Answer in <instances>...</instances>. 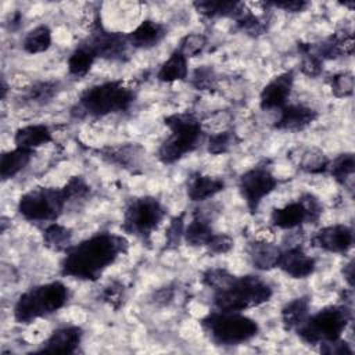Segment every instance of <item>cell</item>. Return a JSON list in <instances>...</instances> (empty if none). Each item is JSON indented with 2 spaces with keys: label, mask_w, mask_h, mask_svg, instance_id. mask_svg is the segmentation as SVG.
I'll list each match as a JSON object with an SVG mask.
<instances>
[{
  "label": "cell",
  "mask_w": 355,
  "mask_h": 355,
  "mask_svg": "<svg viewBox=\"0 0 355 355\" xmlns=\"http://www.w3.org/2000/svg\"><path fill=\"white\" fill-rule=\"evenodd\" d=\"M62 193L67 202L76 201L85 198L90 193V186L82 176H72L62 187Z\"/></svg>",
  "instance_id": "cell-43"
},
{
  "label": "cell",
  "mask_w": 355,
  "mask_h": 355,
  "mask_svg": "<svg viewBox=\"0 0 355 355\" xmlns=\"http://www.w3.org/2000/svg\"><path fill=\"white\" fill-rule=\"evenodd\" d=\"M354 36L351 32L340 31L324 39L313 51L320 60H334L341 55L352 54Z\"/></svg>",
  "instance_id": "cell-21"
},
{
  "label": "cell",
  "mask_w": 355,
  "mask_h": 355,
  "mask_svg": "<svg viewBox=\"0 0 355 355\" xmlns=\"http://www.w3.org/2000/svg\"><path fill=\"white\" fill-rule=\"evenodd\" d=\"M354 233L345 225H330L319 229L311 237V245L326 252L345 254L352 248Z\"/></svg>",
  "instance_id": "cell-13"
},
{
  "label": "cell",
  "mask_w": 355,
  "mask_h": 355,
  "mask_svg": "<svg viewBox=\"0 0 355 355\" xmlns=\"http://www.w3.org/2000/svg\"><path fill=\"white\" fill-rule=\"evenodd\" d=\"M233 19L236 21L237 28L250 36H259L266 31V21L259 15H255L250 8L245 7L244 3Z\"/></svg>",
  "instance_id": "cell-34"
},
{
  "label": "cell",
  "mask_w": 355,
  "mask_h": 355,
  "mask_svg": "<svg viewBox=\"0 0 355 355\" xmlns=\"http://www.w3.org/2000/svg\"><path fill=\"white\" fill-rule=\"evenodd\" d=\"M126 251L128 240L123 236L108 232L96 233L65 251L61 275L94 282Z\"/></svg>",
  "instance_id": "cell-1"
},
{
  "label": "cell",
  "mask_w": 355,
  "mask_h": 355,
  "mask_svg": "<svg viewBox=\"0 0 355 355\" xmlns=\"http://www.w3.org/2000/svg\"><path fill=\"white\" fill-rule=\"evenodd\" d=\"M58 92V83L57 82H36L33 83L25 97L28 101L33 103V104H46L49 101H51V98L57 94Z\"/></svg>",
  "instance_id": "cell-36"
},
{
  "label": "cell",
  "mask_w": 355,
  "mask_h": 355,
  "mask_svg": "<svg viewBox=\"0 0 355 355\" xmlns=\"http://www.w3.org/2000/svg\"><path fill=\"white\" fill-rule=\"evenodd\" d=\"M327 172L333 176L340 184H347L352 179L355 172V157L352 153L340 154L337 158L330 161Z\"/></svg>",
  "instance_id": "cell-33"
},
{
  "label": "cell",
  "mask_w": 355,
  "mask_h": 355,
  "mask_svg": "<svg viewBox=\"0 0 355 355\" xmlns=\"http://www.w3.org/2000/svg\"><path fill=\"white\" fill-rule=\"evenodd\" d=\"M189 68H187V58L182 55L178 50H175L168 60L162 62L159 71L157 73L158 80L165 83H172L178 80H183L187 78Z\"/></svg>",
  "instance_id": "cell-28"
},
{
  "label": "cell",
  "mask_w": 355,
  "mask_h": 355,
  "mask_svg": "<svg viewBox=\"0 0 355 355\" xmlns=\"http://www.w3.org/2000/svg\"><path fill=\"white\" fill-rule=\"evenodd\" d=\"M318 118V112L302 104H286L279 110V116L275 122V128L279 130L298 132L308 128Z\"/></svg>",
  "instance_id": "cell-16"
},
{
  "label": "cell",
  "mask_w": 355,
  "mask_h": 355,
  "mask_svg": "<svg viewBox=\"0 0 355 355\" xmlns=\"http://www.w3.org/2000/svg\"><path fill=\"white\" fill-rule=\"evenodd\" d=\"M214 234L215 232L209 220L198 214L186 225L183 240L191 247H205Z\"/></svg>",
  "instance_id": "cell-26"
},
{
  "label": "cell",
  "mask_w": 355,
  "mask_h": 355,
  "mask_svg": "<svg viewBox=\"0 0 355 355\" xmlns=\"http://www.w3.org/2000/svg\"><path fill=\"white\" fill-rule=\"evenodd\" d=\"M322 212L323 205L320 200L311 193H305L297 201L275 208L270 214V223L275 227L290 230L302 223H316L322 216Z\"/></svg>",
  "instance_id": "cell-10"
},
{
  "label": "cell",
  "mask_w": 355,
  "mask_h": 355,
  "mask_svg": "<svg viewBox=\"0 0 355 355\" xmlns=\"http://www.w3.org/2000/svg\"><path fill=\"white\" fill-rule=\"evenodd\" d=\"M352 319V311L344 305H330L313 315H309L305 322L297 327L298 337L309 344H323L341 338V334L347 329Z\"/></svg>",
  "instance_id": "cell-7"
},
{
  "label": "cell",
  "mask_w": 355,
  "mask_h": 355,
  "mask_svg": "<svg viewBox=\"0 0 355 355\" xmlns=\"http://www.w3.org/2000/svg\"><path fill=\"white\" fill-rule=\"evenodd\" d=\"M43 243L53 251L65 252L72 247V232L57 222H51L43 230Z\"/></svg>",
  "instance_id": "cell-29"
},
{
  "label": "cell",
  "mask_w": 355,
  "mask_h": 355,
  "mask_svg": "<svg viewBox=\"0 0 355 355\" xmlns=\"http://www.w3.org/2000/svg\"><path fill=\"white\" fill-rule=\"evenodd\" d=\"M247 254L255 269L270 270L273 268H277L282 250L273 243L265 240H255L248 244Z\"/></svg>",
  "instance_id": "cell-20"
},
{
  "label": "cell",
  "mask_w": 355,
  "mask_h": 355,
  "mask_svg": "<svg viewBox=\"0 0 355 355\" xmlns=\"http://www.w3.org/2000/svg\"><path fill=\"white\" fill-rule=\"evenodd\" d=\"M166 215L165 207L151 196L132 198L125 208L122 229L143 241L148 240Z\"/></svg>",
  "instance_id": "cell-8"
},
{
  "label": "cell",
  "mask_w": 355,
  "mask_h": 355,
  "mask_svg": "<svg viewBox=\"0 0 355 355\" xmlns=\"http://www.w3.org/2000/svg\"><path fill=\"white\" fill-rule=\"evenodd\" d=\"M343 276H344V280L348 283V286L352 287L354 286V262L352 261L344 265Z\"/></svg>",
  "instance_id": "cell-49"
},
{
  "label": "cell",
  "mask_w": 355,
  "mask_h": 355,
  "mask_svg": "<svg viewBox=\"0 0 355 355\" xmlns=\"http://www.w3.org/2000/svg\"><path fill=\"white\" fill-rule=\"evenodd\" d=\"M319 345H320V352L327 354V355L352 354V349L349 348V345L341 338L330 341V343H323V344H319Z\"/></svg>",
  "instance_id": "cell-46"
},
{
  "label": "cell",
  "mask_w": 355,
  "mask_h": 355,
  "mask_svg": "<svg viewBox=\"0 0 355 355\" xmlns=\"http://www.w3.org/2000/svg\"><path fill=\"white\" fill-rule=\"evenodd\" d=\"M33 151L15 147L14 150L6 151L0 159V175L3 180L12 179L17 176L32 159Z\"/></svg>",
  "instance_id": "cell-24"
},
{
  "label": "cell",
  "mask_w": 355,
  "mask_h": 355,
  "mask_svg": "<svg viewBox=\"0 0 355 355\" xmlns=\"http://www.w3.org/2000/svg\"><path fill=\"white\" fill-rule=\"evenodd\" d=\"M96 58L97 57L93 54V51L89 47H86L83 43H80L68 57V61H67L68 72L72 76L83 78L93 67Z\"/></svg>",
  "instance_id": "cell-30"
},
{
  "label": "cell",
  "mask_w": 355,
  "mask_h": 355,
  "mask_svg": "<svg viewBox=\"0 0 355 355\" xmlns=\"http://www.w3.org/2000/svg\"><path fill=\"white\" fill-rule=\"evenodd\" d=\"M100 157L108 162L116 164L122 168H136L141 155V148L136 144H125L119 147H107L100 151Z\"/></svg>",
  "instance_id": "cell-27"
},
{
  "label": "cell",
  "mask_w": 355,
  "mask_h": 355,
  "mask_svg": "<svg viewBox=\"0 0 355 355\" xmlns=\"http://www.w3.org/2000/svg\"><path fill=\"white\" fill-rule=\"evenodd\" d=\"M6 94H7V85H6V80L1 79V98L3 100L6 98Z\"/></svg>",
  "instance_id": "cell-50"
},
{
  "label": "cell",
  "mask_w": 355,
  "mask_h": 355,
  "mask_svg": "<svg viewBox=\"0 0 355 355\" xmlns=\"http://www.w3.org/2000/svg\"><path fill=\"white\" fill-rule=\"evenodd\" d=\"M205 336L216 345H240L252 340L258 331V323L241 312L214 311L200 320Z\"/></svg>",
  "instance_id": "cell-5"
},
{
  "label": "cell",
  "mask_w": 355,
  "mask_h": 355,
  "mask_svg": "<svg viewBox=\"0 0 355 355\" xmlns=\"http://www.w3.org/2000/svg\"><path fill=\"white\" fill-rule=\"evenodd\" d=\"M133 101L135 93L122 80H108L87 87L80 94L75 110L87 116L101 118L129 110Z\"/></svg>",
  "instance_id": "cell-4"
},
{
  "label": "cell",
  "mask_w": 355,
  "mask_h": 355,
  "mask_svg": "<svg viewBox=\"0 0 355 355\" xmlns=\"http://www.w3.org/2000/svg\"><path fill=\"white\" fill-rule=\"evenodd\" d=\"M69 300V290L62 282H50L32 287L22 293L14 304V320L29 324L40 318H46L62 306Z\"/></svg>",
  "instance_id": "cell-2"
},
{
  "label": "cell",
  "mask_w": 355,
  "mask_h": 355,
  "mask_svg": "<svg viewBox=\"0 0 355 355\" xmlns=\"http://www.w3.org/2000/svg\"><path fill=\"white\" fill-rule=\"evenodd\" d=\"M216 73L211 65H201L196 68L190 76V83L196 90H214L216 87Z\"/></svg>",
  "instance_id": "cell-38"
},
{
  "label": "cell",
  "mask_w": 355,
  "mask_h": 355,
  "mask_svg": "<svg viewBox=\"0 0 355 355\" xmlns=\"http://www.w3.org/2000/svg\"><path fill=\"white\" fill-rule=\"evenodd\" d=\"M234 275H232L229 270L222 268H214L208 269L202 275V283L211 288L212 291H218L225 288L227 284H230L234 280Z\"/></svg>",
  "instance_id": "cell-40"
},
{
  "label": "cell",
  "mask_w": 355,
  "mask_h": 355,
  "mask_svg": "<svg viewBox=\"0 0 355 355\" xmlns=\"http://www.w3.org/2000/svg\"><path fill=\"white\" fill-rule=\"evenodd\" d=\"M193 6L200 15L208 19H214L220 17L234 18L239 14L240 8L243 7V3L222 1V0H201V1H194Z\"/></svg>",
  "instance_id": "cell-25"
},
{
  "label": "cell",
  "mask_w": 355,
  "mask_h": 355,
  "mask_svg": "<svg viewBox=\"0 0 355 355\" xmlns=\"http://www.w3.org/2000/svg\"><path fill=\"white\" fill-rule=\"evenodd\" d=\"M240 143V137L234 130H222L214 133L207 140V151L214 155L229 153L233 147Z\"/></svg>",
  "instance_id": "cell-35"
},
{
  "label": "cell",
  "mask_w": 355,
  "mask_h": 355,
  "mask_svg": "<svg viewBox=\"0 0 355 355\" xmlns=\"http://www.w3.org/2000/svg\"><path fill=\"white\" fill-rule=\"evenodd\" d=\"M166 35V28L164 24L144 19L132 32L126 35L129 46L133 49H151L157 46Z\"/></svg>",
  "instance_id": "cell-18"
},
{
  "label": "cell",
  "mask_w": 355,
  "mask_h": 355,
  "mask_svg": "<svg viewBox=\"0 0 355 355\" xmlns=\"http://www.w3.org/2000/svg\"><path fill=\"white\" fill-rule=\"evenodd\" d=\"M205 47H207V37L202 33H189L182 37L176 50L189 60L200 55Z\"/></svg>",
  "instance_id": "cell-37"
},
{
  "label": "cell",
  "mask_w": 355,
  "mask_h": 355,
  "mask_svg": "<svg viewBox=\"0 0 355 355\" xmlns=\"http://www.w3.org/2000/svg\"><path fill=\"white\" fill-rule=\"evenodd\" d=\"M97 58H104L110 61H126L129 57V42L126 35L119 32L107 31L98 17L94 19V26L92 33L83 42Z\"/></svg>",
  "instance_id": "cell-12"
},
{
  "label": "cell",
  "mask_w": 355,
  "mask_h": 355,
  "mask_svg": "<svg viewBox=\"0 0 355 355\" xmlns=\"http://www.w3.org/2000/svg\"><path fill=\"white\" fill-rule=\"evenodd\" d=\"M277 186V179L265 165H257L239 178V191L251 214L258 211L259 204Z\"/></svg>",
  "instance_id": "cell-11"
},
{
  "label": "cell",
  "mask_w": 355,
  "mask_h": 355,
  "mask_svg": "<svg viewBox=\"0 0 355 355\" xmlns=\"http://www.w3.org/2000/svg\"><path fill=\"white\" fill-rule=\"evenodd\" d=\"M330 159L327 155L318 147H309L304 150L298 159V168L305 173L320 175L327 172Z\"/></svg>",
  "instance_id": "cell-32"
},
{
  "label": "cell",
  "mask_w": 355,
  "mask_h": 355,
  "mask_svg": "<svg viewBox=\"0 0 355 355\" xmlns=\"http://www.w3.org/2000/svg\"><path fill=\"white\" fill-rule=\"evenodd\" d=\"M101 298L103 301H105L110 306L118 309L125 298V290L122 283L119 282H111L108 286L104 287L103 293H101Z\"/></svg>",
  "instance_id": "cell-44"
},
{
  "label": "cell",
  "mask_w": 355,
  "mask_h": 355,
  "mask_svg": "<svg viewBox=\"0 0 355 355\" xmlns=\"http://www.w3.org/2000/svg\"><path fill=\"white\" fill-rule=\"evenodd\" d=\"M51 140H53L51 130L47 125H43V123L22 126L17 129L14 135L15 147L31 150V151H35L36 148L50 143Z\"/></svg>",
  "instance_id": "cell-22"
},
{
  "label": "cell",
  "mask_w": 355,
  "mask_h": 355,
  "mask_svg": "<svg viewBox=\"0 0 355 355\" xmlns=\"http://www.w3.org/2000/svg\"><path fill=\"white\" fill-rule=\"evenodd\" d=\"M294 85V72L286 71L269 80L261 94H259V107L262 110H280L287 104V100L291 94Z\"/></svg>",
  "instance_id": "cell-14"
},
{
  "label": "cell",
  "mask_w": 355,
  "mask_h": 355,
  "mask_svg": "<svg viewBox=\"0 0 355 355\" xmlns=\"http://www.w3.org/2000/svg\"><path fill=\"white\" fill-rule=\"evenodd\" d=\"M164 122L171 130V135L159 146L158 159L169 165L198 147L204 136V129L201 122L191 114H172Z\"/></svg>",
  "instance_id": "cell-6"
},
{
  "label": "cell",
  "mask_w": 355,
  "mask_h": 355,
  "mask_svg": "<svg viewBox=\"0 0 355 355\" xmlns=\"http://www.w3.org/2000/svg\"><path fill=\"white\" fill-rule=\"evenodd\" d=\"M309 297H297L282 308V324L286 331L297 330L309 316Z\"/></svg>",
  "instance_id": "cell-23"
},
{
  "label": "cell",
  "mask_w": 355,
  "mask_h": 355,
  "mask_svg": "<svg viewBox=\"0 0 355 355\" xmlns=\"http://www.w3.org/2000/svg\"><path fill=\"white\" fill-rule=\"evenodd\" d=\"M187 197L194 201H205L222 190H225V182L222 179L194 172L187 179Z\"/></svg>",
  "instance_id": "cell-19"
},
{
  "label": "cell",
  "mask_w": 355,
  "mask_h": 355,
  "mask_svg": "<svg viewBox=\"0 0 355 355\" xmlns=\"http://www.w3.org/2000/svg\"><path fill=\"white\" fill-rule=\"evenodd\" d=\"M184 216H186V212H182L180 215L171 219V222H169V225L165 230V245H166V248H176V247H179L180 241L183 240L184 227H186Z\"/></svg>",
  "instance_id": "cell-42"
},
{
  "label": "cell",
  "mask_w": 355,
  "mask_h": 355,
  "mask_svg": "<svg viewBox=\"0 0 355 355\" xmlns=\"http://www.w3.org/2000/svg\"><path fill=\"white\" fill-rule=\"evenodd\" d=\"M354 87H355V79L352 72H340L333 75L330 79L331 93L338 98L349 97L354 93Z\"/></svg>",
  "instance_id": "cell-41"
},
{
  "label": "cell",
  "mask_w": 355,
  "mask_h": 355,
  "mask_svg": "<svg viewBox=\"0 0 355 355\" xmlns=\"http://www.w3.org/2000/svg\"><path fill=\"white\" fill-rule=\"evenodd\" d=\"M266 6L284 10L287 12H301L308 7L306 1L302 0H283V1H269Z\"/></svg>",
  "instance_id": "cell-47"
},
{
  "label": "cell",
  "mask_w": 355,
  "mask_h": 355,
  "mask_svg": "<svg viewBox=\"0 0 355 355\" xmlns=\"http://www.w3.org/2000/svg\"><path fill=\"white\" fill-rule=\"evenodd\" d=\"M175 297V290L171 286H165L158 288L157 291H154L153 294V301L157 305H168L169 302H172Z\"/></svg>",
  "instance_id": "cell-48"
},
{
  "label": "cell",
  "mask_w": 355,
  "mask_h": 355,
  "mask_svg": "<svg viewBox=\"0 0 355 355\" xmlns=\"http://www.w3.org/2000/svg\"><path fill=\"white\" fill-rule=\"evenodd\" d=\"M233 245H234V241L229 234L215 233L205 247L211 254H218L219 255V254L229 252L233 248Z\"/></svg>",
  "instance_id": "cell-45"
},
{
  "label": "cell",
  "mask_w": 355,
  "mask_h": 355,
  "mask_svg": "<svg viewBox=\"0 0 355 355\" xmlns=\"http://www.w3.org/2000/svg\"><path fill=\"white\" fill-rule=\"evenodd\" d=\"M272 294V287L261 277L254 275L236 276L225 288L214 291L212 304L215 311L243 312L268 302Z\"/></svg>",
  "instance_id": "cell-3"
},
{
  "label": "cell",
  "mask_w": 355,
  "mask_h": 355,
  "mask_svg": "<svg viewBox=\"0 0 355 355\" xmlns=\"http://www.w3.org/2000/svg\"><path fill=\"white\" fill-rule=\"evenodd\" d=\"M67 204L62 189L36 187L19 197L18 212L29 222H55Z\"/></svg>",
  "instance_id": "cell-9"
},
{
  "label": "cell",
  "mask_w": 355,
  "mask_h": 355,
  "mask_svg": "<svg viewBox=\"0 0 355 355\" xmlns=\"http://www.w3.org/2000/svg\"><path fill=\"white\" fill-rule=\"evenodd\" d=\"M300 50L304 53L301 60V72L309 78H316L323 71V60H320L315 53H312V47L300 44Z\"/></svg>",
  "instance_id": "cell-39"
},
{
  "label": "cell",
  "mask_w": 355,
  "mask_h": 355,
  "mask_svg": "<svg viewBox=\"0 0 355 355\" xmlns=\"http://www.w3.org/2000/svg\"><path fill=\"white\" fill-rule=\"evenodd\" d=\"M53 42L51 31L47 25H39L31 29L22 42V49L28 54H40L50 49Z\"/></svg>",
  "instance_id": "cell-31"
},
{
  "label": "cell",
  "mask_w": 355,
  "mask_h": 355,
  "mask_svg": "<svg viewBox=\"0 0 355 355\" xmlns=\"http://www.w3.org/2000/svg\"><path fill=\"white\" fill-rule=\"evenodd\" d=\"M277 268L293 279H305L315 272L316 262L300 245L282 251Z\"/></svg>",
  "instance_id": "cell-15"
},
{
  "label": "cell",
  "mask_w": 355,
  "mask_h": 355,
  "mask_svg": "<svg viewBox=\"0 0 355 355\" xmlns=\"http://www.w3.org/2000/svg\"><path fill=\"white\" fill-rule=\"evenodd\" d=\"M83 330L78 326H64L54 330L37 352H60L73 354L80 345Z\"/></svg>",
  "instance_id": "cell-17"
}]
</instances>
